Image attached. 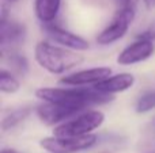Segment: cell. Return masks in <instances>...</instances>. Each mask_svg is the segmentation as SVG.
Returning <instances> with one entry per match:
<instances>
[{
    "instance_id": "7",
    "label": "cell",
    "mask_w": 155,
    "mask_h": 153,
    "mask_svg": "<svg viewBox=\"0 0 155 153\" xmlns=\"http://www.w3.org/2000/svg\"><path fill=\"white\" fill-rule=\"evenodd\" d=\"M155 46L150 39L139 38L136 42L128 45L117 57V62L120 65H132L137 62L146 61L154 54Z\"/></svg>"
},
{
    "instance_id": "14",
    "label": "cell",
    "mask_w": 155,
    "mask_h": 153,
    "mask_svg": "<svg viewBox=\"0 0 155 153\" xmlns=\"http://www.w3.org/2000/svg\"><path fill=\"white\" fill-rule=\"evenodd\" d=\"M0 89L4 94H14L19 89V81L8 70H0Z\"/></svg>"
},
{
    "instance_id": "11",
    "label": "cell",
    "mask_w": 155,
    "mask_h": 153,
    "mask_svg": "<svg viewBox=\"0 0 155 153\" xmlns=\"http://www.w3.org/2000/svg\"><path fill=\"white\" fill-rule=\"evenodd\" d=\"M135 84V76L131 73H118V75L110 76V77L105 79V80L97 83L93 86L95 89L104 92V94H117V92H123L129 89Z\"/></svg>"
},
{
    "instance_id": "6",
    "label": "cell",
    "mask_w": 155,
    "mask_h": 153,
    "mask_svg": "<svg viewBox=\"0 0 155 153\" xmlns=\"http://www.w3.org/2000/svg\"><path fill=\"white\" fill-rule=\"evenodd\" d=\"M83 108L71 107V106H63V105H54V103H44V105L38 106L37 108V115L41 119V122L48 126H53L56 123L63 122L64 123L65 119L72 118L74 115L79 114ZM67 122V121H65Z\"/></svg>"
},
{
    "instance_id": "10",
    "label": "cell",
    "mask_w": 155,
    "mask_h": 153,
    "mask_svg": "<svg viewBox=\"0 0 155 153\" xmlns=\"http://www.w3.org/2000/svg\"><path fill=\"white\" fill-rule=\"evenodd\" d=\"M25 37H26L25 26L15 20L7 19V14H5L4 10L2 15V29H0L2 52H4L7 48H11L14 45H19L21 42H23Z\"/></svg>"
},
{
    "instance_id": "5",
    "label": "cell",
    "mask_w": 155,
    "mask_h": 153,
    "mask_svg": "<svg viewBox=\"0 0 155 153\" xmlns=\"http://www.w3.org/2000/svg\"><path fill=\"white\" fill-rule=\"evenodd\" d=\"M135 12L136 11L128 10V8H120L113 16L112 22L98 34L97 41L99 45H110L123 38L134 22Z\"/></svg>"
},
{
    "instance_id": "21",
    "label": "cell",
    "mask_w": 155,
    "mask_h": 153,
    "mask_svg": "<svg viewBox=\"0 0 155 153\" xmlns=\"http://www.w3.org/2000/svg\"><path fill=\"white\" fill-rule=\"evenodd\" d=\"M7 2H10V3H12V2H16V0H7Z\"/></svg>"
},
{
    "instance_id": "18",
    "label": "cell",
    "mask_w": 155,
    "mask_h": 153,
    "mask_svg": "<svg viewBox=\"0 0 155 153\" xmlns=\"http://www.w3.org/2000/svg\"><path fill=\"white\" fill-rule=\"evenodd\" d=\"M137 4H139V0H121V8H128V10L136 11Z\"/></svg>"
},
{
    "instance_id": "9",
    "label": "cell",
    "mask_w": 155,
    "mask_h": 153,
    "mask_svg": "<svg viewBox=\"0 0 155 153\" xmlns=\"http://www.w3.org/2000/svg\"><path fill=\"white\" fill-rule=\"evenodd\" d=\"M44 27H45V31L49 35V38L52 41H54L56 43L61 45L63 48L71 49V50H79V52L88 49V42L84 38L79 37V35L74 34L71 31H67V30L61 29L57 24L48 23Z\"/></svg>"
},
{
    "instance_id": "12",
    "label": "cell",
    "mask_w": 155,
    "mask_h": 153,
    "mask_svg": "<svg viewBox=\"0 0 155 153\" xmlns=\"http://www.w3.org/2000/svg\"><path fill=\"white\" fill-rule=\"evenodd\" d=\"M61 0H35V15L44 24L52 23L57 16Z\"/></svg>"
},
{
    "instance_id": "8",
    "label": "cell",
    "mask_w": 155,
    "mask_h": 153,
    "mask_svg": "<svg viewBox=\"0 0 155 153\" xmlns=\"http://www.w3.org/2000/svg\"><path fill=\"white\" fill-rule=\"evenodd\" d=\"M112 76V69L107 67H99V68H91V69H84L75 72L72 75L64 76L60 79V84L71 87H80V86H88L93 84L95 86L97 83L105 80V79Z\"/></svg>"
},
{
    "instance_id": "1",
    "label": "cell",
    "mask_w": 155,
    "mask_h": 153,
    "mask_svg": "<svg viewBox=\"0 0 155 153\" xmlns=\"http://www.w3.org/2000/svg\"><path fill=\"white\" fill-rule=\"evenodd\" d=\"M35 96L46 103L71 106V107L84 108L88 105H101L113 100V96L109 94L90 88H40L35 91Z\"/></svg>"
},
{
    "instance_id": "15",
    "label": "cell",
    "mask_w": 155,
    "mask_h": 153,
    "mask_svg": "<svg viewBox=\"0 0 155 153\" xmlns=\"http://www.w3.org/2000/svg\"><path fill=\"white\" fill-rule=\"evenodd\" d=\"M155 108V91H148L137 99L135 110L139 114H144Z\"/></svg>"
},
{
    "instance_id": "2",
    "label": "cell",
    "mask_w": 155,
    "mask_h": 153,
    "mask_svg": "<svg viewBox=\"0 0 155 153\" xmlns=\"http://www.w3.org/2000/svg\"><path fill=\"white\" fill-rule=\"evenodd\" d=\"M35 60L41 68L53 75H61L83 62V56L67 48L42 41L35 46Z\"/></svg>"
},
{
    "instance_id": "4",
    "label": "cell",
    "mask_w": 155,
    "mask_h": 153,
    "mask_svg": "<svg viewBox=\"0 0 155 153\" xmlns=\"http://www.w3.org/2000/svg\"><path fill=\"white\" fill-rule=\"evenodd\" d=\"M97 144V136L88 134L83 137H68V138H60V137H48L41 140L40 145L45 151L51 153H78L82 151L93 148Z\"/></svg>"
},
{
    "instance_id": "19",
    "label": "cell",
    "mask_w": 155,
    "mask_h": 153,
    "mask_svg": "<svg viewBox=\"0 0 155 153\" xmlns=\"http://www.w3.org/2000/svg\"><path fill=\"white\" fill-rule=\"evenodd\" d=\"M143 3H144V5L148 8V10L155 8V0H143Z\"/></svg>"
},
{
    "instance_id": "13",
    "label": "cell",
    "mask_w": 155,
    "mask_h": 153,
    "mask_svg": "<svg viewBox=\"0 0 155 153\" xmlns=\"http://www.w3.org/2000/svg\"><path fill=\"white\" fill-rule=\"evenodd\" d=\"M31 108L30 107H22V108H16V110L11 111L8 115L4 117V119L2 121V129L3 130H8L11 127L16 126L19 122H22L27 115L30 114Z\"/></svg>"
},
{
    "instance_id": "16",
    "label": "cell",
    "mask_w": 155,
    "mask_h": 153,
    "mask_svg": "<svg viewBox=\"0 0 155 153\" xmlns=\"http://www.w3.org/2000/svg\"><path fill=\"white\" fill-rule=\"evenodd\" d=\"M10 60V64L12 65V68L21 75H25L27 72V68H29V64H27V60L23 56L18 53H11V56L8 57Z\"/></svg>"
},
{
    "instance_id": "3",
    "label": "cell",
    "mask_w": 155,
    "mask_h": 153,
    "mask_svg": "<svg viewBox=\"0 0 155 153\" xmlns=\"http://www.w3.org/2000/svg\"><path fill=\"white\" fill-rule=\"evenodd\" d=\"M105 121V114L98 110H91L76 115L70 121L60 123L54 127L53 136L60 138L68 137H83V136L91 134V132L98 129Z\"/></svg>"
},
{
    "instance_id": "17",
    "label": "cell",
    "mask_w": 155,
    "mask_h": 153,
    "mask_svg": "<svg viewBox=\"0 0 155 153\" xmlns=\"http://www.w3.org/2000/svg\"><path fill=\"white\" fill-rule=\"evenodd\" d=\"M139 38H144V39H150V41H153L154 42V39H155V20L153 22V24L150 26V29L147 30V31H144L142 35H140Z\"/></svg>"
},
{
    "instance_id": "20",
    "label": "cell",
    "mask_w": 155,
    "mask_h": 153,
    "mask_svg": "<svg viewBox=\"0 0 155 153\" xmlns=\"http://www.w3.org/2000/svg\"><path fill=\"white\" fill-rule=\"evenodd\" d=\"M2 153H18V152L14 151V149H3Z\"/></svg>"
}]
</instances>
